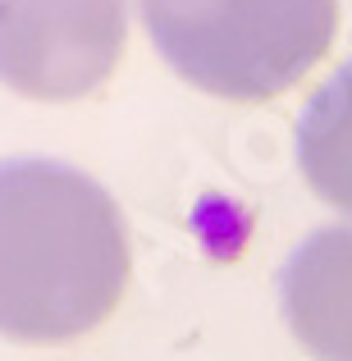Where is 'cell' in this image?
Listing matches in <instances>:
<instances>
[{"label":"cell","instance_id":"1","mask_svg":"<svg viewBox=\"0 0 352 361\" xmlns=\"http://www.w3.org/2000/svg\"><path fill=\"white\" fill-rule=\"evenodd\" d=\"M128 233L110 192L60 160H0V334L64 343L115 311Z\"/></svg>","mask_w":352,"mask_h":361},{"label":"cell","instance_id":"2","mask_svg":"<svg viewBox=\"0 0 352 361\" xmlns=\"http://www.w3.org/2000/svg\"><path fill=\"white\" fill-rule=\"evenodd\" d=\"M156 51L229 101L289 92L334 42V0H138Z\"/></svg>","mask_w":352,"mask_h":361},{"label":"cell","instance_id":"3","mask_svg":"<svg viewBox=\"0 0 352 361\" xmlns=\"http://www.w3.org/2000/svg\"><path fill=\"white\" fill-rule=\"evenodd\" d=\"M123 0H0V82L37 101L92 92L119 60Z\"/></svg>","mask_w":352,"mask_h":361},{"label":"cell","instance_id":"4","mask_svg":"<svg viewBox=\"0 0 352 361\" xmlns=\"http://www.w3.org/2000/svg\"><path fill=\"white\" fill-rule=\"evenodd\" d=\"M284 320L316 361H352V224H329L293 247L279 270Z\"/></svg>","mask_w":352,"mask_h":361},{"label":"cell","instance_id":"5","mask_svg":"<svg viewBox=\"0 0 352 361\" xmlns=\"http://www.w3.org/2000/svg\"><path fill=\"white\" fill-rule=\"evenodd\" d=\"M298 165L320 202L352 215V60L329 73L302 110Z\"/></svg>","mask_w":352,"mask_h":361}]
</instances>
